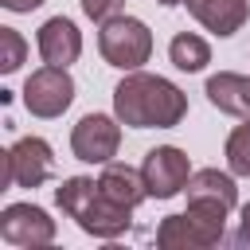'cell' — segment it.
<instances>
[{
  "instance_id": "1",
  "label": "cell",
  "mask_w": 250,
  "mask_h": 250,
  "mask_svg": "<svg viewBox=\"0 0 250 250\" xmlns=\"http://www.w3.org/2000/svg\"><path fill=\"white\" fill-rule=\"evenodd\" d=\"M113 113L133 129H176L188 113V94L160 74L129 70L113 86Z\"/></svg>"
},
{
  "instance_id": "2",
  "label": "cell",
  "mask_w": 250,
  "mask_h": 250,
  "mask_svg": "<svg viewBox=\"0 0 250 250\" xmlns=\"http://www.w3.org/2000/svg\"><path fill=\"white\" fill-rule=\"evenodd\" d=\"M55 203L62 207V215H70L86 234L94 238H117L129 230V215L133 207H121L117 199H109L102 191L98 180L90 176H70L55 188Z\"/></svg>"
},
{
  "instance_id": "3",
  "label": "cell",
  "mask_w": 250,
  "mask_h": 250,
  "mask_svg": "<svg viewBox=\"0 0 250 250\" xmlns=\"http://www.w3.org/2000/svg\"><path fill=\"white\" fill-rule=\"evenodd\" d=\"M98 51L117 70H141L152 55V31L137 16H113L98 31Z\"/></svg>"
},
{
  "instance_id": "4",
  "label": "cell",
  "mask_w": 250,
  "mask_h": 250,
  "mask_svg": "<svg viewBox=\"0 0 250 250\" xmlns=\"http://www.w3.org/2000/svg\"><path fill=\"white\" fill-rule=\"evenodd\" d=\"M55 172V156H51V145L43 137H20L8 152H4V188L16 184V188H39L47 184Z\"/></svg>"
},
{
  "instance_id": "5",
  "label": "cell",
  "mask_w": 250,
  "mask_h": 250,
  "mask_svg": "<svg viewBox=\"0 0 250 250\" xmlns=\"http://www.w3.org/2000/svg\"><path fill=\"white\" fill-rule=\"evenodd\" d=\"M141 176H145L152 199H172V195H180V191L188 188V180H191L188 152L176 148V145H156V148L145 152Z\"/></svg>"
},
{
  "instance_id": "6",
  "label": "cell",
  "mask_w": 250,
  "mask_h": 250,
  "mask_svg": "<svg viewBox=\"0 0 250 250\" xmlns=\"http://www.w3.org/2000/svg\"><path fill=\"white\" fill-rule=\"evenodd\" d=\"M70 102H74V78L66 74V66L47 62L23 82V105L35 117H59V113H66Z\"/></svg>"
},
{
  "instance_id": "7",
  "label": "cell",
  "mask_w": 250,
  "mask_h": 250,
  "mask_svg": "<svg viewBox=\"0 0 250 250\" xmlns=\"http://www.w3.org/2000/svg\"><path fill=\"white\" fill-rule=\"evenodd\" d=\"M0 238L23 250L51 246L55 242V219L35 203H8L0 211Z\"/></svg>"
},
{
  "instance_id": "8",
  "label": "cell",
  "mask_w": 250,
  "mask_h": 250,
  "mask_svg": "<svg viewBox=\"0 0 250 250\" xmlns=\"http://www.w3.org/2000/svg\"><path fill=\"white\" fill-rule=\"evenodd\" d=\"M121 145V125L105 113H86L70 133V152L86 164H109Z\"/></svg>"
},
{
  "instance_id": "9",
  "label": "cell",
  "mask_w": 250,
  "mask_h": 250,
  "mask_svg": "<svg viewBox=\"0 0 250 250\" xmlns=\"http://www.w3.org/2000/svg\"><path fill=\"white\" fill-rule=\"evenodd\" d=\"M39 55L51 66H70L82 55V31L66 20V16H51L39 27Z\"/></svg>"
},
{
  "instance_id": "10",
  "label": "cell",
  "mask_w": 250,
  "mask_h": 250,
  "mask_svg": "<svg viewBox=\"0 0 250 250\" xmlns=\"http://www.w3.org/2000/svg\"><path fill=\"white\" fill-rule=\"evenodd\" d=\"M188 12L219 39L234 35L246 20H250V4L246 0H188Z\"/></svg>"
},
{
  "instance_id": "11",
  "label": "cell",
  "mask_w": 250,
  "mask_h": 250,
  "mask_svg": "<svg viewBox=\"0 0 250 250\" xmlns=\"http://www.w3.org/2000/svg\"><path fill=\"white\" fill-rule=\"evenodd\" d=\"M207 102L219 113L230 117H250V78L234 74V70H219L207 78Z\"/></svg>"
},
{
  "instance_id": "12",
  "label": "cell",
  "mask_w": 250,
  "mask_h": 250,
  "mask_svg": "<svg viewBox=\"0 0 250 250\" xmlns=\"http://www.w3.org/2000/svg\"><path fill=\"white\" fill-rule=\"evenodd\" d=\"M188 203H223L227 211L238 203V188H234V180L227 176V172H219V168H199V172H191V180H188Z\"/></svg>"
},
{
  "instance_id": "13",
  "label": "cell",
  "mask_w": 250,
  "mask_h": 250,
  "mask_svg": "<svg viewBox=\"0 0 250 250\" xmlns=\"http://www.w3.org/2000/svg\"><path fill=\"white\" fill-rule=\"evenodd\" d=\"M98 184H102V191H105L109 199H117L121 207H137V203L148 199L145 176H141L137 168H129V164H105V172L98 176Z\"/></svg>"
},
{
  "instance_id": "14",
  "label": "cell",
  "mask_w": 250,
  "mask_h": 250,
  "mask_svg": "<svg viewBox=\"0 0 250 250\" xmlns=\"http://www.w3.org/2000/svg\"><path fill=\"white\" fill-rule=\"evenodd\" d=\"M156 246H160V250H203L207 242H203L199 227L191 223V215L184 211V215L160 219V227H156Z\"/></svg>"
},
{
  "instance_id": "15",
  "label": "cell",
  "mask_w": 250,
  "mask_h": 250,
  "mask_svg": "<svg viewBox=\"0 0 250 250\" xmlns=\"http://www.w3.org/2000/svg\"><path fill=\"white\" fill-rule=\"evenodd\" d=\"M168 59H172V66H176V70L195 74V70H203V66L211 62V47H207V39H203V35L180 31V35L168 43Z\"/></svg>"
},
{
  "instance_id": "16",
  "label": "cell",
  "mask_w": 250,
  "mask_h": 250,
  "mask_svg": "<svg viewBox=\"0 0 250 250\" xmlns=\"http://www.w3.org/2000/svg\"><path fill=\"white\" fill-rule=\"evenodd\" d=\"M227 168L234 176H250V117H242V125L227 137Z\"/></svg>"
},
{
  "instance_id": "17",
  "label": "cell",
  "mask_w": 250,
  "mask_h": 250,
  "mask_svg": "<svg viewBox=\"0 0 250 250\" xmlns=\"http://www.w3.org/2000/svg\"><path fill=\"white\" fill-rule=\"evenodd\" d=\"M0 47H4V55H0V70H4V74L20 70L23 55H27V43H23V35H20L16 27H0Z\"/></svg>"
},
{
  "instance_id": "18",
  "label": "cell",
  "mask_w": 250,
  "mask_h": 250,
  "mask_svg": "<svg viewBox=\"0 0 250 250\" xmlns=\"http://www.w3.org/2000/svg\"><path fill=\"white\" fill-rule=\"evenodd\" d=\"M121 4H125V0H82V12H86L90 20H98V23H105V20H113V16L121 12Z\"/></svg>"
},
{
  "instance_id": "19",
  "label": "cell",
  "mask_w": 250,
  "mask_h": 250,
  "mask_svg": "<svg viewBox=\"0 0 250 250\" xmlns=\"http://www.w3.org/2000/svg\"><path fill=\"white\" fill-rule=\"evenodd\" d=\"M234 242H238V246H250V203L242 207V219H238V230H234Z\"/></svg>"
},
{
  "instance_id": "20",
  "label": "cell",
  "mask_w": 250,
  "mask_h": 250,
  "mask_svg": "<svg viewBox=\"0 0 250 250\" xmlns=\"http://www.w3.org/2000/svg\"><path fill=\"white\" fill-rule=\"evenodd\" d=\"M8 12H31V8H39L43 0H0Z\"/></svg>"
},
{
  "instance_id": "21",
  "label": "cell",
  "mask_w": 250,
  "mask_h": 250,
  "mask_svg": "<svg viewBox=\"0 0 250 250\" xmlns=\"http://www.w3.org/2000/svg\"><path fill=\"white\" fill-rule=\"evenodd\" d=\"M160 4H164V8H172V4H188V0H160Z\"/></svg>"
}]
</instances>
